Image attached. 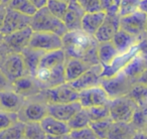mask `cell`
I'll return each instance as SVG.
<instances>
[{
	"mask_svg": "<svg viewBox=\"0 0 147 139\" xmlns=\"http://www.w3.org/2000/svg\"><path fill=\"white\" fill-rule=\"evenodd\" d=\"M120 55L118 49L115 47L112 41L101 43L98 45V57L99 61L103 67L109 65L115 59Z\"/></svg>",
	"mask_w": 147,
	"mask_h": 139,
	"instance_id": "26",
	"label": "cell"
},
{
	"mask_svg": "<svg viewBox=\"0 0 147 139\" xmlns=\"http://www.w3.org/2000/svg\"><path fill=\"white\" fill-rule=\"evenodd\" d=\"M25 139H45L47 134L43 131L40 122L26 123L24 133Z\"/></svg>",
	"mask_w": 147,
	"mask_h": 139,
	"instance_id": "33",
	"label": "cell"
},
{
	"mask_svg": "<svg viewBox=\"0 0 147 139\" xmlns=\"http://www.w3.org/2000/svg\"><path fill=\"white\" fill-rule=\"evenodd\" d=\"M69 2L63 1V0H49L47 7L55 16L63 20L69 9Z\"/></svg>",
	"mask_w": 147,
	"mask_h": 139,
	"instance_id": "32",
	"label": "cell"
},
{
	"mask_svg": "<svg viewBox=\"0 0 147 139\" xmlns=\"http://www.w3.org/2000/svg\"><path fill=\"white\" fill-rule=\"evenodd\" d=\"M142 38L134 36V35L130 34L122 29H119L118 32L115 34L114 38L112 39V43L115 45V47L118 49L119 53H124L132 49Z\"/></svg>",
	"mask_w": 147,
	"mask_h": 139,
	"instance_id": "21",
	"label": "cell"
},
{
	"mask_svg": "<svg viewBox=\"0 0 147 139\" xmlns=\"http://www.w3.org/2000/svg\"><path fill=\"white\" fill-rule=\"evenodd\" d=\"M85 10L77 0H73L69 2V9L63 19V23L67 26V30H80L82 29V20L85 15Z\"/></svg>",
	"mask_w": 147,
	"mask_h": 139,
	"instance_id": "18",
	"label": "cell"
},
{
	"mask_svg": "<svg viewBox=\"0 0 147 139\" xmlns=\"http://www.w3.org/2000/svg\"><path fill=\"white\" fill-rule=\"evenodd\" d=\"M33 30L31 27H26L21 30L15 31L10 34L1 36V55L9 53H22L29 47Z\"/></svg>",
	"mask_w": 147,
	"mask_h": 139,
	"instance_id": "6",
	"label": "cell"
},
{
	"mask_svg": "<svg viewBox=\"0 0 147 139\" xmlns=\"http://www.w3.org/2000/svg\"><path fill=\"white\" fill-rule=\"evenodd\" d=\"M23 139H25V138H23Z\"/></svg>",
	"mask_w": 147,
	"mask_h": 139,
	"instance_id": "47",
	"label": "cell"
},
{
	"mask_svg": "<svg viewBox=\"0 0 147 139\" xmlns=\"http://www.w3.org/2000/svg\"><path fill=\"white\" fill-rule=\"evenodd\" d=\"M139 3L140 0H119L118 10L120 16H125L138 11Z\"/></svg>",
	"mask_w": 147,
	"mask_h": 139,
	"instance_id": "36",
	"label": "cell"
},
{
	"mask_svg": "<svg viewBox=\"0 0 147 139\" xmlns=\"http://www.w3.org/2000/svg\"><path fill=\"white\" fill-rule=\"evenodd\" d=\"M82 109L83 107L79 101L71 103H49L47 104L49 115L63 122H69Z\"/></svg>",
	"mask_w": 147,
	"mask_h": 139,
	"instance_id": "15",
	"label": "cell"
},
{
	"mask_svg": "<svg viewBox=\"0 0 147 139\" xmlns=\"http://www.w3.org/2000/svg\"><path fill=\"white\" fill-rule=\"evenodd\" d=\"M113 122L114 121L111 118H107L104 119V120L91 122L90 126L94 130V132L96 133L99 139H107V136H108V133L110 131Z\"/></svg>",
	"mask_w": 147,
	"mask_h": 139,
	"instance_id": "31",
	"label": "cell"
},
{
	"mask_svg": "<svg viewBox=\"0 0 147 139\" xmlns=\"http://www.w3.org/2000/svg\"><path fill=\"white\" fill-rule=\"evenodd\" d=\"M103 80V65L101 63L92 65L86 73L82 75L80 78L71 82V86L78 92L93 88L101 85Z\"/></svg>",
	"mask_w": 147,
	"mask_h": 139,
	"instance_id": "14",
	"label": "cell"
},
{
	"mask_svg": "<svg viewBox=\"0 0 147 139\" xmlns=\"http://www.w3.org/2000/svg\"><path fill=\"white\" fill-rule=\"evenodd\" d=\"M63 1H67V2H71V1H73V0H63Z\"/></svg>",
	"mask_w": 147,
	"mask_h": 139,
	"instance_id": "45",
	"label": "cell"
},
{
	"mask_svg": "<svg viewBox=\"0 0 147 139\" xmlns=\"http://www.w3.org/2000/svg\"><path fill=\"white\" fill-rule=\"evenodd\" d=\"M130 123L136 129V131L144 130L147 123V108L138 107L137 110L135 111Z\"/></svg>",
	"mask_w": 147,
	"mask_h": 139,
	"instance_id": "35",
	"label": "cell"
},
{
	"mask_svg": "<svg viewBox=\"0 0 147 139\" xmlns=\"http://www.w3.org/2000/svg\"><path fill=\"white\" fill-rule=\"evenodd\" d=\"M135 132L130 122H113L107 139H132Z\"/></svg>",
	"mask_w": 147,
	"mask_h": 139,
	"instance_id": "24",
	"label": "cell"
},
{
	"mask_svg": "<svg viewBox=\"0 0 147 139\" xmlns=\"http://www.w3.org/2000/svg\"><path fill=\"white\" fill-rule=\"evenodd\" d=\"M109 108L110 118L114 122H130L135 111L138 108V105L127 95L112 99L109 104Z\"/></svg>",
	"mask_w": 147,
	"mask_h": 139,
	"instance_id": "8",
	"label": "cell"
},
{
	"mask_svg": "<svg viewBox=\"0 0 147 139\" xmlns=\"http://www.w3.org/2000/svg\"><path fill=\"white\" fill-rule=\"evenodd\" d=\"M47 115V102L42 98L41 93L26 99L25 104L18 112L19 120L24 123L40 122Z\"/></svg>",
	"mask_w": 147,
	"mask_h": 139,
	"instance_id": "4",
	"label": "cell"
},
{
	"mask_svg": "<svg viewBox=\"0 0 147 139\" xmlns=\"http://www.w3.org/2000/svg\"><path fill=\"white\" fill-rule=\"evenodd\" d=\"M7 7L25 14L27 16H33L38 9L32 4L30 0H10Z\"/></svg>",
	"mask_w": 147,
	"mask_h": 139,
	"instance_id": "28",
	"label": "cell"
},
{
	"mask_svg": "<svg viewBox=\"0 0 147 139\" xmlns=\"http://www.w3.org/2000/svg\"><path fill=\"white\" fill-rule=\"evenodd\" d=\"M29 47L38 49L43 53L63 49V36L53 32L33 31L30 43H29Z\"/></svg>",
	"mask_w": 147,
	"mask_h": 139,
	"instance_id": "10",
	"label": "cell"
},
{
	"mask_svg": "<svg viewBox=\"0 0 147 139\" xmlns=\"http://www.w3.org/2000/svg\"><path fill=\"white\" fill-rule=\"evenodd\" d=\"M0 2H1V7H7L10 0H0Z\"/></svg>",
	"mask_w": 147,
	"mask_h": 139,
	"instance_id": "44",
	"label": "cell"
},
{
	"mask_svg": "<svg viewBox=\"0 0 147 139\" xmlns=\"http://www.w3.org/2000/svg\"><path fill=\"white\" fill-rule=\"evenodd\" d=\"M26 102V98L12 89H3L0 92V108L7 112L18 113Z\"/></svg>",
	"mask_w": 147,
	"mask_h": 139,
	"instance_id": "16",
	"label": "cell"
},
{
	"mask_svg": "<svg viewBox=\"0 0 147 139\" xmlns=\"http://www.w3.org/2000/svg\"><path fill=\"white\" fill-rule=\"evenodd\" d=\"M1 10H2L1 27H0L1 36L10 34L12 32L30 26V16L22 14L18 11L9 8V7H1Z\"/></svg>",
	"mask_w": 147,
	"mask_h": 139,
	"instance_id": "5",
	"label": "cell"
},
{
	"mask_svg": "<svg viewBox=\"0 0 147 139\" xmlns=\"http://www.w3.org/2000/svg\"><path fill=\"white\" fill-rule=\"evenodd\" d=\"M10 89L14 90L18 94L22 95L26 99L36 96L43 91L34 77H31L29 75H26V76L13 82L10 85Z\"/></svg>",
	"mask_w": 147,
	"mask_h": 139,
	"instance_id": "17",
	"label": "cell"
},
{
	"mask_svg": "<svg viewBox=\"0 0 147 139\" xmlns=\"http://www.w3.org/2000/svg\"><path fill=\"white\" fill-rule=\"evenodd\" d=\"M0 130L10 127L11 125L15 124L19 121L18 113L14 112H7V111H0Z\"/></svg>",
	"mask_w": 147,
	"mask_h": 139,
	"instance_id": "37",
	"label": "cell"
},
{
	"mask_svg": "<svg viewBox=\"0 0 147 139\" xmlns=\"http://www.w3.org/2000/svg\"><path fill=\"white\" fill-rule=\"evenodd\" d=\"M136 83V81L129 78L123 72H120L110 78H104L101 86L106 90L111 99H115L127 96Z\"/></svg>",
	"mask_w": 147,
	"mask_h": 139,
	"instance_id": "7",
	"label": "cell"
},
{
	"mask_svg": "<svg viewBox=\"0 0 147 139\" xmlns=\"http://www.w3.org/2000/svg\"><path fill=\"white\" fill-rule=\"evenodd\" d=\"M26 123L19 120L10 127L0 130V139H23Z\"/></svg>",
	"mask_w": 147,
	"mask_h": 139,
	"instance_id": "27",
	"label": "cell"
},
{
	"mask_svg": "<svg viewBox=\"0 0 147 139\" xmlns=\"http://www.w3.org/2000/svg\"><path fill=\"white\" fill-rule=\"evenodd\" d=\"M87 110H88L91 122L110 118V108H109V105L91 107V108H88Z\"/></svg>",
	"mask_w": 147,
	"mask_h": 139,
	"instance_id": "34",
	"label": "cell"
},
{
	"mask_svg": "<svg viewBox=\"0 0 147 139\" xmlns=\"http://www.w3.org/2000/svg\"><path fill=\"white\" fill-rule=\"evenodd\" d=\"M144 130H145V131H146V132H147V123H146V126H145V129H144Z\"/></svg>",
	"mask_w": 147,
	"mask_h": 139,
	"instance_id": "46",
	"label": "cell"
},
{
	"mask_svg": "<svg viewBox=\"0 0 147 139\" xmlns=\"http://www.w3.org/2000/svg\"><path fill=\"white\" fill-rule=\"evenodd\" d=\"M138 10L144 13L145 15H147V0H140Z\"/></svg>",
	"mask_w": 147,
	"mask_h": 139,
	"instance_id": "42",
	"label": "cell"
},
{
	"mask_svg": "<svg viewBox=\"0 0 147 139\" xmlns=\"http://www.w3.org/2000/svg\"><path fill=\"white\" fill-rule=\"evenodd\" d=\"M92 65L79 57H67L65 63V75L67 83L80 78L84 73H86Z\"/></svg>",
	"mask_w": 147,
	"mask_h": 139,
	"instance_id": "19",
	"label": "cell"
},
{
	"mask_svg": "<svg viewBox=\"0 0 147 139\" xmlns=\"http://www.w3.org/2000/svg\"><path fill=\"white\" fill-rule=\"evenodd\" d=\"M45 139H71V137H69V134L59 135V136H49V135H47V138Z\"/></svg>",
	"mask_w": 147,
	"mask_h": 139,
	"instance_id": "43",
	"label": "cell"
},
{
	"mask_svg": "<svg viewBox=\"0 0 147 139\" xmlns=\"http://www.w3.org/2000/svg\"><path fill=\"white\" fill-rule=\"evenodd\" d=\"M71 130H76V129L85 128V127L90 126L91 124V119L89 116L88 110L86 108H83L77 113L71 120L67 122Z\"/></svg>",
	"mask_w": 147,
	"mask_h": 139,
	"instance_id": "29",
	"label": "cell"
},
{
	"mask_svg": "<svg viewBox=\"0 0 147 139\" xmlns=\"http://www.w3.org/2000/svg\"><path fill=\"white\" fill-rule=\"evenodd\" d=\"M120 29L134 35L136 37H144L147 35V15L141 11L121 16Z\"/></svg>",
	"mask_w": 147,
	"mask_h": 139,
	"instance_id": "12",
	"label": "cell"
},
{
	"mask_svg": "<svg viewBox=\"0 0 147 139\" xmlns=\"http://www.w3.org/2000/svg\"><path fill=\"white\" fill-rule=\"evenodd\" d=\"M132 139H147V132L145 130H138L133 135Z\"/></svg>",
	"mask_w": 147,
	"mask_h": 139,
	"instance_id": "40",
	"label": "cell"
},
{
	"mask_svg": "<svg viewBox=\"0 0 147 139\" xmlns=\"http://www.w3.org/2000/svg\"><path fill=\"white\" fill-rule=\"evenodd\" d=\"M69 137L71 139H99L91 126L71 130L69 133Z\"/></svg>",
	"mask_w": 147,
	"mask_h": 139,
	"instance_id": "38",
	"label": "cell"
},
{
	"mask_svg": "<svg viewBox=\"0 0 147 139\" xmlns=\"http://www.w3.org/2000/svg\"><path fill=\"white\" fill-rule=\"evenodd\" d=\"M120 18L121 16L119 14L118 3H117L106 12V18L104 22L94 35L99 43L112 41L115 34L120 29Z\"/></svg>",
	"mask_w": 147,
	"mask_h": 139,
	"instance_id": "9",
	"label": "cell"
},
{
	"mask_svg": "<svg viewBox=\"0 0 147 139\" xmlns=\"http://www.w3.org/2000/svg\"><path fill=\"white\" fill-rule=\"evenodd\" d=\"M137 83H138V84H141V85H144V86L147 87V67L145 69L144 72L141 74V76L138 78Z\"/></svg>",
	"mask_w": 147,
	"mask_h": 139,
	"instance_id": "41",
	"label": "cell"
},
{
	"mask_svg": "<svg viewBox=\"0 0 147 139\" xmlns=\"http://www.w3.org/2000/svg\"><path fill=\"white\" fill-rule=\"evenodd\" d=\"M79 95V102L83 108H91L96 106H104L109 105L112 101L108 93L101 85L93 88H89L81 91Z\"/></svg>",
	"mask_w": 147,
	"mask_h": 139,
	"instance_id": "13",
	"label": "cell"
},
{
	"mask_svg": "<svg viewBox=\"0 0 147 139\" xmlns=\"http://www.w3.org/2000/svg\"><path fill=\"white\" fill-rule=\"evenodd\" d=\"M85 12H107L118 3L117 0H77Z\"/></svg>",
	"mask_w": 147,
	"mask_h": 139,
	"instance_id": "25",
	"label": "cell"
},
{
	"mask_svg": "<svg viewBox=\"0 0 147 139\" xmlns=\"http://www.w3.org/2000/svg\"><path fill=\"white\" fill-rule=\"evenodd\" d=\"M128 96L136 102L138 107L147 108V87L146 86L136 83L134 85V87L132 88V90L130 91V93L128 94Z\"/></svg>",
	"mask_w": 147,
	"mask_h": 139,
	"instance_id": "30",
	"label": "cell"
},
{
	"mask_svg": "<svg viewBox=\"0 0 147 139\" xmlns=\"http://www.w3.org/2000/svg\"><path fill=\"white\" fill-rule=\"evenodd\" d=\"M63 43L67 57H79L84 59L91 65H99L98 45L95 36L80 30L67 31L63 36Z\"/></svg>",
	"mask_w": 147,
	"mask_h": 139,
	"instance_id": "1",
	"label": "cell"
},
{
	"mask_svg": "<svg viewBox=\"0 0 147 139\" xmlns=\"http://www.w3.org/2000/svg\"><path fill=\"white\" fill-rule=\"evenodd\" d=\"M30 27L33 31L53 32L61 36H63L69 31L63 21L55 16L47 7L38 9L35 14L31 16Z\"/></svg>",
	"mask_w": 147,
	"mask_h": 139,
	"instance_id": "2",
	"label": "cell"
},
{
	"mask_svg": "<svg viewBox=\"0 0 147 139\" xmlns=\"http://www.w3.org/2000/svg\"><path fill=\"white\" fill-rule=\"evenodd\" d=\"M0 71L1 77L10 85L18 79L28 75L24 59L20 53H9L1 55Z\"/></svg>",
	"mask_w": 147,
	"mask_h": 139,
	"instance_id": "3",
	"label": "cell"
},
{
	"mask_svg": "<svg viewBox=\"0 0 147 139\" xmlns=\"http://www.w3.org/2000/svg\"><path fill=\"white\" fill-rule=\"evenodd\" d=\"M106 18V12L85 13L82 20V29L94 36Z\"/></svg>",
	"mask_w": 147,
	"mask_h": 139,
	"instance_id": "23",
	"label": "cell"
},
{
	"mask_svg": "<svg viewBox=\"0 0 147 139\" xmlns=\"http://www.w3.org/2000/svg\"><path fill=\"white\" fill-rule=\"evenodd\" d=\"M40 125L47 135L49 136H59V135H67L71 133L67 122H63L55 117L47 115L40 121Z\"/></svg>",
	"mask_w": 147,
	"mask_h": 139,
	"instance_id": "20",
	"label": "cell"
},
{
	"mask_svg": "<svg viewBox=\"0 0 147 139\" xmlns=\"http://www.w3.org/2000/svg\"><path fill=\"white\" fill-rule=\"evenodd\" d=\"M45 53L38 49H31V47H27L24 51H22L21 55L23 57L25 63V67L27 70V74L31 77H35L37 70H38L39 63H40L41 57H43Z\"/></svg>",
	"mask_w": 147,
	"mask_h": 139,
	"instance_id": "22",
	"label": "cell"
},
{
	"mask_svg": "<svg viewBox=\"0 0 147 139\" xmlns=\"http://www.w3.org/2000/svg\"><path fill=\"white\" fill-rule=\"evenodd\" d=\"M30 1L37 9L45 8V7H47V3H49V0H30Z\"/></svg>",
	"mask_w": 147,
	"mask_h": 139,
	"instance_id": "39",
	"label": "cell"
},
{
	"mask_svg": "<svg viewBox=\"0 0 147 139\" xmlns=\"http://www.w3.org/2000/svg\"><path fill=\"white\" fill-rule=\"evenodd\" d=\"M80 93L71 86L69 83H65L55 88L45 89L41 92V96L49 103H71L79 101Z\"/></svg>",
	"mask_w": 147,
	"mask_h": 139,
	"instance_id": "11",
	"label": "cell"
}]
</instances>
